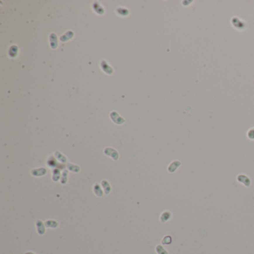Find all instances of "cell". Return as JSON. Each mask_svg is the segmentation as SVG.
Listing matches in <instances>:
<instances>
[{
    "label": "cell",
    "instance_id": "obj_6",
    "mask_svg": "<svg viewBox=\"0 0 254 254\" xmlns=\"http://www.w3.org/2000/svg\"><path fill=\"white\" fill-rule=\"evenodd\" d=\"M170 218H171V214H170V213H169V212H165L162 213V215H161L160 221L164 223V222H166V221H167L168 220H169Z\"/></svg>",
    "mask_w": 254,
    "mask_h": 254
},
{
    "label": "cell",
    "instance_id": "obj_8",
    "mask_svg": "<svg viewBox=\"0 0 254 254\" xmlns=\"http://www.w3.org/2000/svg\"><path fill=\"white\" fill-rule=\"evenodd\" d=\"M248 136L251 140H254V128H251L248 131Z\"/></svg>",
    "mask_w": 254,
    "mask_h": 254
},
{
    "label": "cell",
    "instance_id": "obj_2",
    "mask_svg": "<svg viewBox=\"0 0 254 254\" xmlns=\"http://www.w3.org/2000/svg\"><path fill=\"white\" fill-rule=\"evenodd\" d=\"M36 226L37 232L40 235H43L45 233V226L43 225V222L40 220L36 221Z\"/></svg>",
    "mask_w": 254,
    "mask_h": 254
},
{
    "label": "cell",
    "instance_id": "obj_10",
    "mask_svg": "<svg viewBox=\"0 0 254 254\" xmlns=\"http://www.w3.org/2000/svg\"><path fill=\"white\" fill-rule=\"evenodd\" d=\"M25 254H35V253H34L33 252H27V253H25Z\"/></svg>",
    "mask_w": 254,
    "mask_h": 254
},
{
    "label": "cell",
    "instance_id": "obj_4",
    "mask_svg": "<svg viewBox=\"0 0 254 254\" xmlns=\"http://www.w3.org/2000/svg\"><path fill=\"white\" fill-rule=\"evenodd\" d=\"M94 192H95V195L98 197H101L103 195V192H102V188L100 187V186L97 183L94 186Z\"/></svg>",
    "mask_w": 254,
    "mask_h": 254
},
{
    "label": "cell",
    "instance_id": "obj_5",
    "mask_svg": "<svg viewBox=\"0 0 254 254\" xmlns=\"http://www.w3.org/2000/svg\"><path fill=\"white\" fill-rule=\"evenodd\" d=\"M102 185L103 186L104 189V192L106 194H109L110 192V186L108 182H107L106 180H103V182L102 183Z\"/></svg>",
    "mask_w": 254,
    "mask_h": 254
},
{
    "label": "cell",
    "instance_id": "obj_7",
    "mask_svg": "<svg viewBox=\"0 0 254 254\" xmlns=\"http://www.w3.org/2000/svg\"><path fill=\"white\" fill-rule=\"evenodd\" d=\"M156 250H157V253L158 254H168L167 251L164 249V248H162L161 245L157 246V248H156Z\"/></svg>",
    "mask_w": 254,
    "mask_h": 254
},
{
    "label": "cell",
    "instance_id": "obj_9",
    "mask_svg": "<svg viewBox=\"0 0 254 254\" xmlns=\"http://www.w3.org/2000/svg\"><path fill=\"white\" fill-rule=\"evenodd\" d=\"M171 242V236H166L162 240V244H169Z\"/></svg>",
    "mask_w": 254,
    "mask_h": 254
},
{
    "label": "cell",
    "instance_id": "obj_1",
    "mask_svg": "<svg viewBox=\"0 0 254 254\" xmlns=\"http://www.w3.org/2000/svg\"><path fill=\"white\" fill-rule=\"evenodd\" d=\"M231 23L233 25V26L236 29L238 30H243L246 28V23L239 18H238L236 16H234L231 20Z\"/></svg>",
    "mask_w": 254,
    "mask_h": 254
},
{
    "label": "cell",
    "instance_id": "obj_3",
    "mask_svg": "<svg viewBox=\"0 0 254 254\" xmlns=\"http://www.w3.org/2000/svg\"><path fill=\"white\" fill-rule=\"evenodd\" d=\"M45 225H46L47 227L50 228H55L57 227L58 224L56 221H52V220H49V221H46L45 222Z\"/></svg>",
    "mask_w": 254,
    "mask_h": 254
}]
</instances>
